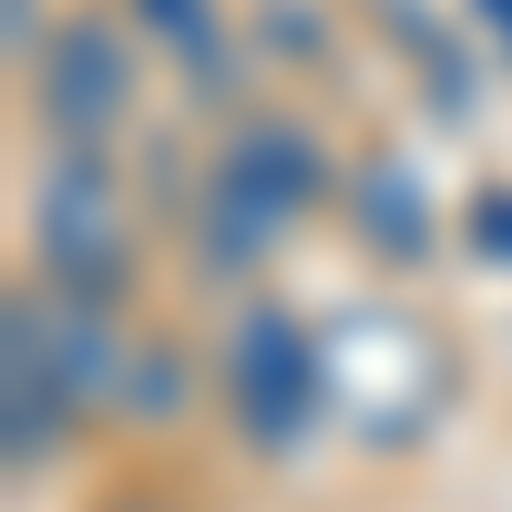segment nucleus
I'll use <instances>...</instances> for the list:
<instances>
[{
    "mask_svg": "<svg viewBox=\"0 0 512 512\" xmlns=\"http://www.w3.org/2000/svg\"><path fill=\"white\" fill-rule=\"evenodd\" d=\"M31 236H41V277H52V287L113 308V287L134 277V246H123V195H113L103 144H62L52 154L41 205H31Z\"/></svg>",
    "mask_w": 512,
    "mask_h": 512,
    "instance_id": "2",
    "label": "nucleus"
},
{
    "mask_svg": "<svg viewBox=\"0 0 512 512\" xmlns=\"http://www.w3.org/2000/svg\"><path fill=\"white\" fill-rule=\"evenodd\" d=\"M318 185H328V164H318L308 134H287V123H236L226 154H216V185H205V256L246 267L277 226H297L318 205Z\"/></svg>",
    "mask_w": 512,
    "mask_h": 512,
    "instance_id": "1",
    "label": "nucleus"
},
{
    "mask_svg": "<svg viewBox=\"0 0 512 512\" xmlns=\"http://www.w3.org/2000/svg\"><path fill=\"white\" fill-rule=\"evenodd\" d=\"M134 21H154V41L195 72H226V41H216V0H134Z\"/></svg>",
    "mask_w": 512,
    "mask_h": 512,
    "instance_id": "7",
    "label": "nucleus"
},
{
    "mask_svg": "<svg viewBox=\"0 0 512 512\" xmlns=\"http://www.w3.org/2000/svg\"><path fill=\"white\" fill-rule=\"evenodd\" d=\"M472 246H482V256H512V185H492V195L472 205Z\"/></svg>",
    "mask_w": 512,
    "mask_h": 512,
    "instance_id": "8",
    "label": "nucleus"
},
{
    "mask_svg": "<svg viewBox=\"0 0 512 512\" xmlns=\"http://www.w3.org/2000/svg\"><path fill=\"white\" fill-rule=\"evenodd\" d=\"M0 338H11V461H41L62 441V420H72V390L52 369V338H41V297L31 287L0 308Z\"/></svg>",
    "mask_w": 512,
    "mask_h": 512,
    "instance_id": "5",
    "label": "nucleus"
},
{
    "mask_svg": "<svg viewBox=\"0 0 512 512\" xmlns=\"http://www.w3.org/2000/svg\"><path fill=\"white\" fill-rule=\"evenodd\" d=\"M318 390H328L318 338L297 328L287 308H246L236 338H226V400H236V420H246V441H256V451H297V441H308V420H318Z\"/></svg>",
    "mask_w": 512,
    "mask_h": 512,
    "instance_id": "3",
    "label": "nucleus"
},
{
    "mask_svg": "<svg viewBox=\"0 0 512 512\" xmlns=\"http://www.w3.org/2000/svg\"><path fill=\"white\" fill-rule=\"evenodd\" d=\"M359 236H379L390 256H420V246H431V205H420V185L400 175V164L359 175Z\"/></svg>",
    "mask_w": 512,
    "mask_h": 512,
    "instance_id": "6",
    "label": "nucleus"
},
{
    "mask_svg": "<svg viewBox=\"0 0 512 512\" xmlns=\"http://www.w3.org/2000/svg\"><path fill=\"white\" fill-rule=\"evenodd\" d=\"M123 113H134V52H123V31L113 21H62L41 41V123L62 144H103Z\"/></svg>",
    "mask_w": 512,
    "mask_h": 512,
    "instance_id": "4",
    "label": "nucleus"
},
{
    "mask_svg": "<svg viewBox=\"0 0 512 512\" xmlns=\"http://www.w3.org/2000/svg\"><path fill=\"white\" fill-rule=\"evenodd\" d=\"M472 11H482V21L502 31V52H512V0H472Z\"/></svg>",
    "mask_w": 512,
    "mask_h": 512,
    "instance_id": "9",
    "label": "nucleus"
}]
</instances>
